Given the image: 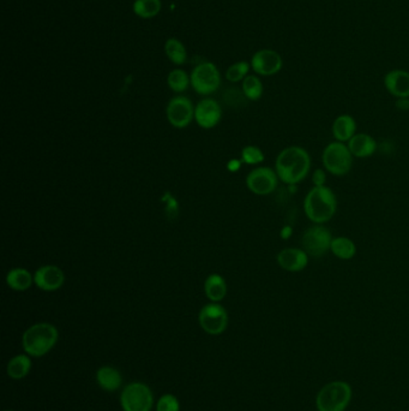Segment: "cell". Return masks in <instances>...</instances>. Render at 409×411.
<instances>
[{
  "label": "cell",
  "mask_w": 409,
  "mask_h": 411,
  "mask_svg": "<svg viewBox=\"0 0 409 411\" xmlns=\"http://www.w3.org/2000/svg\"><path fill=\"white\" fill-rule=\"evenodd\" d=\"M311 157L300 146L284 148L276 157L275 171L281 182L287 185H296L303 182L311 172Z\"/></svg>",
  "instance_id": "6da1fadb"
},
{
  "label": "cell",
  "mask_w": 409,
  "mask_h": 411,
  "mask_svg": "<svg viewBox=\"0 0 409 411\" xmlns=\"http://www.w3.org/2000/svg\"><path fill=\"white\" fill-rule=\"evenodd\" d=\"M337 196L334 190L327 187H313L304 199V213L313 224L325 225L336 214Z\"/></svg>",
  "instance_id": "7a4b0ae2"
},
{
  "label": "cell",
  "mask_w": 409,
  "mask_h": 411,
  "mask_svg": "<svg viewBox=\"0 0 409 411\" xmlns=\"http://www.w3.org/2000/svg\"><path fill=\"white\" fill-rule=\"evenodd\" d=\"M58 338L59 333L56 326L49 322H39L25 331L22 344L25 354L33 357H42L56 346Z\"/></svg>",
  "instance_id": "3957f363"
},
{
  "label": "cell",
  "mask_w": 409,
  "mask_h": 411,
  "mask_svg": "<svg viewBox=\"0 0 409 411\" xmlns=\"http://www.w3.org/2000/svg\"><path fill=\"white\" fill-rule=\"evenodd\" d=\"M352 386L344 380L325 384L316 395L318 411H346L352 402Z\"/></svg>",
  "instance_id": "277c9868"
},
{
  "label": "cell",
  "mask_w": 409,
  "mask_h": 411,
  "mask_svg": "<svg viewBox=\"0 0 409 411\" xmlns=\"http://www.w3.org/2000/svg\"><path fill=\"white\" fill-rule=\"evenodd\" d=\"M352 153L349 151L347 143L334 141L325 146L322 153V164L330 175L335 177H344L348 175L353 166Z\"/></svg>",
  "instance_id": "5b68a950"
},
{
  "label": "cell",
  "mask_w": 409,
  "mask_h": 411,
  "mask_svg": "<svg viewBox=\"0 0 409 411\" xmlns=\"http://www.w3.org/2000/svg\"><path fill=\"white\" fill-rule=\"evenodd\" d=\"M332 231L325 225L313 224L305 230L301 236V248L308 257L320 259L330 252L332 242Z\"/></svg>",
  "instance_id": "8992f818"
},
{
  "label": "cell",
  "mask_w": 409,
  "mask_h": 411,
  "mask_svg": "<svg viewBox=\"0 0 409 411\" xmlns=\"http://www.w3.org/2000/svg\"><path fill=\"white\" fill-rule=\"evenodd\" d=\"M190 78L191 86L199 95H210L221 86V73L218 66L210 61H203L196 66Z\"/></svg>",
  "instance_id": "52a82bcc"
},
{
  "label": "cell",
  "mask_w": 409,
  "mask_h": 411,
  "mask_svg": "<svg viewBox=\"0 0 409 411\" xmlns=\"http://www.w3.org/2000/svg\"><path fill=\"white\" fill-rule=\"evenodd\" d=\"M120 404L124 411H150L154 395L146 384L131 383L122 390Z\"/></svg>",
  "instance_id": "ba28073f"
},
{
  "label": "cell",
  "mask_w": 409,
  "mask_h": 411,
  "mask_svg": "<svg viewBox=\"0 0 409 411\" xmlns=\"http://www.w3.org/2000/svg\"><path fill=\"white\" fill-rule=\"evenodd\" d=\"M199 322L204 332L211 336H219L227 329V310L219 303L211 302L209 305H204L199 312Z\"/></svg>",
  "instance_id": "9c48e42d"
},
{
  "label": "cell",
  "mask_w": 409,
  "mask_h": 411,
  "mask_svg": "<svg viewBox=\"0 0 409 411\" xmlns=\"http://www.w3.org/2000/svg\"><path fill=\"white\" fill-rule=\"evenodd\" d=\"M279 180L275 170L267 166L256 167L247 175L246 187L255 195L267 196L275 192Z\"/></svg>",
  "instance_id": "30bf717a"
},
{
  "label": "cell",
  "mask_w": 409,
  "mask_h": 411,
  "mask_svg": "<svg viewBox=\"0 0 409 411\" xmlns=\"http://www.w3.org/2000/svg\"><path fill=\"white\" fill-rule=\"evenodd\" d=\"M166 114L170 125L177 129H184L190 125L192 119H195V107L190 99L179 95L170 99L167 105Z\"/></svg>",
  "instance_id": "8fae6325"
},
{
  "label": "cell",
  "mask_w": 409,
  "mask_h": 411,
  "mask_svg": "<svg viewBox=\"0 0 409 411\" xmlns=\"http://www.w3.org/2000/svg\"><path fill=\"white\" fill-rule=\"evenodd\" d=\"M251 69L260 76H274L284 66L282 57L274 49H264L257 51L251 58Z\"/></svg>",
  "instance_id": "7c38bea8"
},
{
  "label": "cell",
  "mask_w": 409,
  "mask_h": 411,
  "mask_svg": "<svg viewBox=\"0 0 409 411\" xmlns=\"http://www.w3.org/2000/svg\"><path fill=\"white\" fill-rule=\"evenodd\" d=\"M65 283V274L63 269L56 265L41 266L34 273V284L46 293H52L61 289Z\"/></svg>",
  "instance_id": "4fadbf2b"
},
{
  "label": "cell",
  "mask_w": 409,
  "mask_h": 411,
  "mask_svg": "<svg viewBox=\"0 0 409 411\" xmlns=\"http://www.w3.org/2000/svg\"><path fill=\"white\" fill-rule=\"evenodd\" d=\"M222 110L214 99H203L195 107V121L202 129H213L219 124Z\"/></svg>",
  "instance_id": "5bb4252c"
},
{
  "label": "cell",
  "mask_w": 409,
  "mask_h": 411,
  "mask_svg": "<svg viewBox=\"0 0 409 411\" xmlns=\"http://www.w3.org/2000/svg\"><path fill=\"white\" fill-rule=\"evenodd\" d=\"M276 261L286 272L299 273L308 267L310 257L303 248H284L279 250Z\"/></svg>",
  "instance_id": "9a60e30c"
},
{
  "label": "cell",
  "mask_w": 409,
  "mask_h": 411,
  "mask_svg": "<svg viewBox=\"0 0 409 411\" xmlns=\"http://www.w3.org/2000/svg\"><path fill=\"white\" fill-rule=\"evenodd\" d=\"M384 87L396 99L409 98L408 71L391 70L384 76Z\"/></svg>",
  "instance_id": "2e32d148"
},
{
  "label": "cell",
  "mask_w": 409,
  "mask_h": 411,
  "mask_svg": "<svg viewBox=\"0 0 409 411\" xmlns=\"http://www.w3.org/2000/svg\"><path fill=\"white\" fill-rule=\"evenodd\" d=\"M347 147L354 158L366 159L376 153L378 145L371 135L360 133V134L354 135L352 139L349 140Z\"/></svg>",
  "instance_id": "e0dca14e"
},
{
  "label": "cell",
  "mask_w": 409,
  "mask_h": 411,
  "mask_svg": "<svg viewBox=\"0 0 409 411\" xmlns=\"http://www.w3.org/2000/svg\"><path fill=\"white\" fill-rule=\"evenodd\" d=\"M332 133L335 141L347 143L357 134V122L351 114L337 116L332 123Z\"/></svg>",
  "instance_id": "ac0fdd59"
},
{
  "label": "cell",
  "mask_w": 409,
  "mask_h": 411,
  "mask_svg": "<svg viewBox=\"0 0 409 411\" xmlns=\"http://www.w3.org/2000/svg\"><path fill=\"white\" fill-rule=\"evenodd\" d=\"M96 380L102 390L107 392L117 391L122 386V376L120 372L113 367H101L96 373Z\"/></svg>",
  "instance_id": "d6986e66"
},
{
  "label": "cell",
  "mask_w": 409,
  "mask_h": 411,
  "mask_svg": "<svg viewBox=\"0 0 409 411\" xmlns=\"http://www.w3.org/2000/svg\"><path fill=\"white\" fill-rule=\"evenodd\" d=\"M357 245L348 237L340 236L332 238L330 252L334 257L340 260H352L353 257L357 255Z\"/></svg>",
  "instance_id": "ffe728a7"
},
{
  "label": "cell",
  "mask_w": 409,
  "mask_h": 411,
  "mask_svg": "<svg viewBox=\"0 0 409 411\" xmlns=\"http://www.w3.org/2000/svg\"><path fill=\"white\" fill-rule=\"evenodd\" d=\"M6 284L15 291H27L34 284V276L30 274L28 269L20 267L13 269L6 274Z\"/></svg>",
  "instance_id": "44dd1931"
},
{
  "label": "cell",
  "mask_w": 409,
  "mask_h": 411,
  "mask_svg": "<svg viewBox=\"0 0 409 411\" xmlns=\"http://www.w3.org/2000/svg\"><path fill=\"white\" fill-rule=\"evenodd\" d=\"M204 291L208 300L211 302H221L227 295V284L220 274H210L204 283Z\"/></svg>",
  "instance_id": "7402d4cb"
},
{
  "label": "cell",
  "mask_w": 409,
  "mask_h": 411,
  "mask_svg": "<svg viewBox=\"0 0 409 411\" xmlns=\"http://www.w3.org/2000/svg\"><path fill=\"white\" fill-rule=\"evenodd\" d=\"M32 369V360L28 355H17L10 360L8 364V375L13 380L25 378Z\"/></svg>",
  "instance_id": "603a6c76"
},
{
  "label": "cell",
  "mask_w": 409,
  "mask_h": 411,
  "mask_svg": "<svg viewBox=\"0 0 409 411\" xmlns=\"http://www.w3.org/2000/svg\"><path fill=\"white\" fill-rule=\"evenodd\" d=\"M165 54L175 66H182L187 61V51L182 41L170 37L165 44Z\"/></svg>",
  "instance_id": "cb8c5ba5"
},
{
  "label": "cell",
  "mask_w": 409,
  "mask_h": 411,
  "mask_svg": "<svg viewBox=\"0 0 409 411\" xmlns=\"http://www.w3.org/2000/svg\"><path fill=\"white\" fill-rule=\"evenodd\" d=\"M161 8H163L161 0H134L132 5L134 15L144 20H150L158 16Z\"/></svg>",
  "instance_id": "d4e9b609"
},
{
  "label": "cell",
  "mask_w": 409,
  "mask_h": 411,
  "mask_svg": "<svg viewBox=\"0 0 409 411\" xmlns=\"http://www.w3.org/2000/svg\"><path fill=\"white\" fill-rule=\"evenodd\" d=\"M245 97L247 100L250 102H257L262 98L263 95L264 87L263 83L260 81V78L256 75H248L243 81V86H241Z\"/></svg>",
  "instance_id": "484cf974"
},
{
  "label": "cell",
  "mask_w": 409,
  "mask_h": 411,
  "mask_svg": "<svg viewBox=\"0 0 409 411\" xmlns=\"http://www.w3.org/2000/svg\"><path fill=\"white\" fill-rule=\"evenodd\" d=\"M167 85L170 87V90L175 93H182L190 86L191 78L187 71L182 69L172 70L167 76Z\"/></svg>",
  "instance_id": "4316f807"
},
{
  "label": "cell",
  "mask_w": 409,
  "mask_h": 411,
  "mask_svg": "<svg viewBox=\"0 0 409 411\" xmlns=\"http://www.w3.org/2000/svg\"><path fill=\"white\" fill-rule=\"evenodd\" d=\"M250 68H251V64L245 61H237L234 64H232L226 71L227 81L232 82V83L244 81L246 76H248Z\"/></svg>",
  "instance_id": "83f0119b"
},
{
  "label": "cell",
  "mask_w": 409,
  "mask_h": 411,
  "mask_svg": "<svg viewBox=\"0 0 409 411\" xmlns=\"http://www.w3.org/2000/svg\"><path fill=\"white\" fill-rule=\"evenodd\" d=\"M241 161L246 165H258L263 163L264 153L260 147L246 146L241 151Z\"/></svg>",
  "instance_id": "f1b7e54d"
},
{
  "label": "cell",
  "mask_w": 409,
  "mask_h": 411,
  "mask_svg": "<svg viewBox=\"0 0 409 411\" xmlns=\"http://www.w3.org/2000/svg\"><path fill=\"white\" fill-rule=\"evenodd\" d=\"M223 99L229 106H241L247 100L243 90H238V88H229V90H226L223 94Z\"/></svg>",
  "instance_id": "f546056e"
},
{
  "label": "cell",
  "mask_w": 409,
  "mask_h": 411,
  "mask_svg": "<svg viewBox=\"0 0 409 411\" xmlns=\"http://www.w3.org/2000/svg\"><path fill=\"white\" fill-rule=\"evenodd\" d=\"M156 411H180V404L175 395H163L161 398L158 399L156 404Z\"/></svg>",
  "instance_id": "4dcf8cb0"
},
{
  "label": "cell",
  "mask_w": 409,
  "mask_h": 411,
  "mask_svg": "<svg viewBox=\"0 0 409 411\" xmlns=\"http://www.w3.org/2000/svg\"><path fill=\"white\" fill-rule=\"evenodd\" d=\"M312 184L313 187H325L327 185V170L316 168L312 172Z\"/></svg>",
  "instance_id": "1f68e13d"
},
{
  "label": "cell",
  "mask_w": 409,
  "mask_h": 411,
  "mask_svg": "<svg viewBox=\"0 0 409 411\" xmlns=\"http://www.w3.org/2000/svg\"><path fill=\"white\" fill-rule=\"evenodd\" d=\"M397 109L401 111H408L409 110V98H401L397 99L396 102H395Z\"/></svg>",
  "instance_id": "d6a6232c"
},
{
  "label": "cell",
  "mask_w": 409,
  "mask_h": 411,
  "mask_svg": "<svg viewBox=\"0 0 409 411\" xmlns=\"http://www.w3.org/2000/svg\"><path fill=\"white\" fill-rule=\"evenodd\" d=\"M293 228L291 226H284L282 230H281V238L284 240H288L289 237L292 236Z\"/></svg>",
  "instance_id": "836d02e7"
},
{
  "label": "cell",
  "mask_w": 409,
  "mask_h": 411,
  "mask_svg": "<svg viewBox=\"0 0 409 411\" xmlns=\"http://www.w3.org/2000/svg\"><path fill=\"white\" fill-rule=\"evenodd\" d=\"M5 411H13V410H5Z\"/></svg>",
  "instance_id": "e575fe53"
}]
</instances>
